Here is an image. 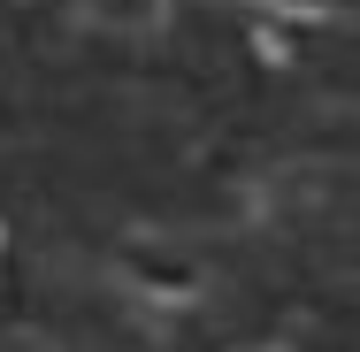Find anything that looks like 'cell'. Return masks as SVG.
Here are the masks:
<instances>
[]
</instances>
